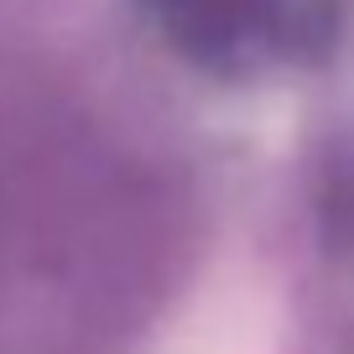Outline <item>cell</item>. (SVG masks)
I'll use <instances>...</instances> for the list:
<instances>
[{"mask_svg":"<svg viewBox=\"0 0 354 354\" xmlns=\"http://www.w3.org/2000/svg\"><path fill=\"white\" fill-rule=\"evenodd\" d=\"M162 354H281V313L261 281H214L188 302Z\"/></svg>","mask_w":354,"mask_h":354,"instance_id":"6da1fadb","label":"cell"}]
</instances>
